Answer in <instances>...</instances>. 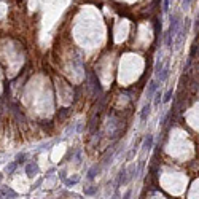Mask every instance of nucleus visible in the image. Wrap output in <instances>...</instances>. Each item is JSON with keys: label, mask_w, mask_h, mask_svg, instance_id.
<instances>
[{"label": "nucleus", "mask_w": 199, "mask_h": 199, "mask_svg": "<svg viewBox=\"0 0 199 199\" xmlns=\"http://www.w3.org/2000/svg\"><path fill=\"white\" fill-rule=\"evenodd\" d=\"M0 178H2V175H0Z\"/></svg>", "instance_id": "1"}]
</instances>
